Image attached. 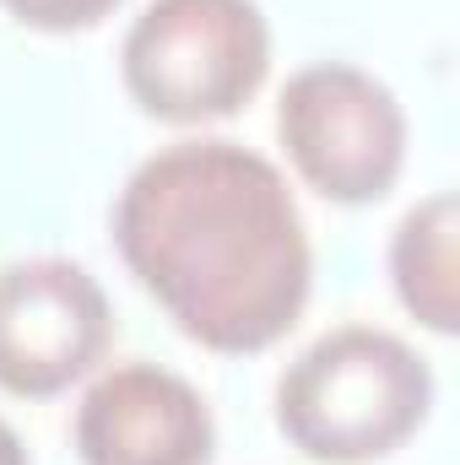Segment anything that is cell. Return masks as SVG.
Wrapping results in <instances>:
<instances>
[{
  "mask_svg": "<svg viewBox=\"0 0 460 465\" xmlns=\"http://www.w3.org/2000/svg\"><path fill=\"white\" fill-rule=\"evenodd\" d=\"M22 27H38V33H82V27H98L119 0H0Z\"/></svg>",
  "mask_w": 460,
  "mask_h": 465,
  "instance_id": "cell-8",
  "label": "cell"
},
{
  "mask_svg": "<svg viewBox=\"0 0 460 465\" xmlns=\"http://www.w3.org/2000/svg\"><path fill=\"white\" fill-rule=\"evenodd\" d=\"M434 406V373L390 331L342 325L304 347L276 379V428L315 465L395 455Z\"/></svg>",
  "mask_w": 460,
  "mask_h": 465,
  "instance_id": "cell-2",
  "label": "cell"
},
{
  "mask_svg": "<svg viewBox=\"0 0 460 465\" xmlns=\"http://www.w3.org/2000/svg\"><path fill=\"white\" fill-rule=\"evenodd\" d=\"M115 341L98 276L76 260H16L0 271V390L49 401L87 379Z\"/></svg>",
  "mask_w": 460,
  "mask_h": 465,
  "instance_id": "cell-5",
  "label": "cell"
},
{
  "mask_svg": "<svg viewBox=\"0 0 460 465\" xmlns=\"http://www.w3.org/2000/svg\"><path fill=\"white\" fill-rule=\"evenodd\" d=\"M455 238H460V201L450 190L417 201L390 238V276L428 331L455 336L460 325V282H455Z\"/></svg>",
  "mask_w": 460,
  "mask_h": 465,
  "instance_id": "cell-7",
  "label": "cell"
},
{
  "mask_svg": "<svg viewBox=\"0 0 460 465\" xmlns=\"http://www.w3.org/2000/svg\"><path fill=\"white\" fill-rule=\"evenodd\" d=\"M82 465H212L217 422L206 395L157 362H119L76 406Z\"/></svg>",
  "mask_w": 460,
  "mask_h": 465,
  "instance_id": "cell-6",
  "label": "cell"
},
{
  "mask_svg": "<svg viewBox=\"0 0 460 465\" xmlns=\"http://www.w3.org/2000/svg\"><path fill=\"white\" fill-rule=\"evenodd\" d=\"M0 465H27V450H22V439L0 422Z\"/></svg>",
  "mask_w": 460,
  "mask_h": 465,
  "instance_id": "cell-9",
  "label": "cell"
},
{
  "mask_svg": "<svg viewBox=\"0 0 460 465\" xmlns=\"http://www.w3.org/2000/svg\"><path fill=\"white\" fill-rule=\"evenodd\" d=\"M276 135L309 190L368 206L395 190L406 163V114L395 93L342 60L304 65L276 98Z\"/></svg>",
  "mask_w": 460,
  "mask_h": 465,
  "instance_id": "cell-4",
  "label": "cell"
},
{
  "mask_svg": "<svg viewBox=\"0 0 460 465\" xmlns=\"http://www.w3.org/2000/svg\"><path fill=\"white\" fill-rule=\"evenodd\" d=\"M115 243L168 320L212 351L276 347L315 287V249L282 168L238 141L146 157L115 206Z\"/></svg>",
  "mask_w": 460,
  "mask_h": 465,
  "instance_id": "cell-1",
  "label": "cell"
},
{
  "mask_svg": "<svg viewBox=\"0 0 460 465\" xmlns=\"http://www.w3.org/2000/svg\"><path fill=\"white\" fill-rule=\"evenodd\" d=\"M119 71L163 124L228 119L271 71V27L255 0H152L125 33Z\"/></svg>",
  "mask_w": 460,
  "mask_h": 465,
  "instance_id": "cell-3",
  "label": "cell"
}]
</instances>
